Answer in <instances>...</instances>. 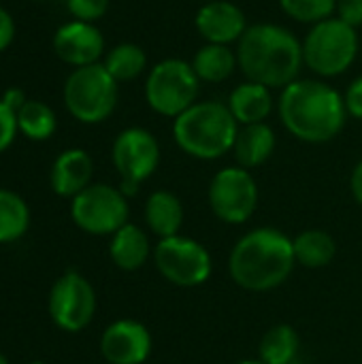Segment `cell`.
I'll return each instance as SVG.
<instances>
[{"instance_id": "1", "label": "cell", "mask_w": 362, "mask_h": 364, "mask_svg": "<svg viewBox=\"0 0 362 364\" xmlns=\"http://www.w3.org/2000/svg\"><path fill=\"white\" fill-rule=\"evenodd\" d=\"M277 113L294 139L312 145L333 141L350 117L344 94L322 79H297L284 87Z\"/></svg>"}, {"instance_id": "2", "label": "cell", "mask_w": 362, "mask_h": 364, "mask_svg": "<svg viewBox=\"0 0 362 364\" xmlns=\"http://www.w3.org/2000/svg\"><path fill=\"white\" fill-rule=\"evenodd\" d=\"M237 62L247 81L284 90L299 79L303 68V43L280 23L247 26L237 43Z\"/></svg>"}, {"instance_id": "3", "label": "cell", "mask_w": 362, "mask_h": 364, "mask_svg": "<svg viewBox=\"0 0 362 364\" xmlns=\"http://www.w3.org/2000/svg\"><path fill=\"white\" fill-rule=\"evenodd\" d=\"M297 267L292 239L277 228L262 226L245 232L233 247L228 273L247 292H269L288 282Z\"/></svg>"}, {"instance_id": "4", "label": "cell", "mask_w": 362, "mask_h": 364, "mask_svg": "<svg viewBox=\"0 0 362 364\" xmlns=\"http://www.w3.org/2000/svg\"><path fill=\"white\" fill-rule=\"evenodd\" d=\"M239 124L226 102L196 100L188 111L173 119L177 147L196 160H218L233 151Z\"/></svg>"}, {"instance_id": "5", "label": "cell", "mask_w": 362, "mask_h": 364, "mask_svg": "<svg viewBox=\"0 0 362 364\" xmlns=\"http://www.w3.org/2000/svg\"><path fill=\"white\" fill-rule=\"evenodd\" d=\"M358 49L361 41L356 28L339 17H329L314 23L303 38V62L316 75L333 79L356 62Z\"/></svg>"}, {"instance_id": "6", "label": "cell", "mask_w": 362, "mask_h": 364, "mask_svg": "<svg viewBox=\"0 0 362 364\" xmlns=\"http://www.w3.org/2000/svg\"><path fill=\"white\" fill-rule=\"evenodd\" d=\"M119 83L102 62L75 68L64 81L66 111L81 124H100L117 107Z\"/></svg>"}, {"instance_id": "7", "label": "cell", "mask_w": 362, "mask_h": 364, "mask_svg": "<svg viewBox=\"0 0 362 364\" xmlns=\"http://www.w3.org/2000/svg\"><path fill=\"white\" fill-rule=\"evenodd\" d=\"M201 92V79L190 62L166 58L151 66L145 79V100L149 109L162 117H179L188 111Z\"/></svg>"}, {"instance_id": "8", "label": "cell", "mask_w": 362, "mask_h": 364, "mask_svg": "<svg viewBox=\"0 0 362 364\" xmlns=\"http://www.w3.org/2000/svg\"><path fill=\"white\" fill-rule=\"evenodd\" d=\"M113 166L119 175L122 194L134 196L145 179H149L160 164V143L158 139L139 126L122 130L111 149Z\"/></svg>"}, {"instance_id": "9", "label": "cell", "mask_w": 362, "mask_h": 364, "mask_svg": "<svg viewBox=\"0 0 362 364\" xmlns=\"http://www.w3.org/2000/svg\"><path fill=\"white\" fill-rule=\"evenodd\" d=\"M154 264L169 284L179 288L203 286L213 271V260L207 247L181 235L158 241L154 247Z\"/></svg>"}, {"instance_id": "10", "label": "cell", "mask_w": 362, "mask_h": 364, "mask_svg": "<svg viewBox=\"0 0 362 364\" xmlns=\"http://www.w3.org/2000/svg\"><path fill=\"white\" fill-rule=\"evenodd\" d=\"M70 218L87 235H115L128 224V198L119 188L92 183L70 200Z\"/></svg>"}, {"instance_id": "11", "label": "cell", "mask_w": 362, "mask_h": 364, "mask_svg": "<svg viewBox=\"0 0 362 364\" xmlns=\"http://www.w3.org/2000/svg\"><path fill=\"white\" fill-rule=\"evenodd\" d=\"M207 200L220 222L245 224L258 207V183L247 168L226 166L213 175Z\"/></svg>"}, {"instance_id": "12", "label": "cell", "mask_w": 362, "mask_h": 364, "mask_svg": "<svg viewBox=\"0 0 362 364\" xmlns=\"http://www.w3.org/2000/svg\"><path fill=\"white\" fill-rule=\"evenodd\" d=\"M96 314V292L92 284L70 271L55 279L49 292V316L66 333L83 331Z\"/></svg>"}, {"instance_id": "13", "label": "cell", "mask_w": 362, "mask_h": 364, "mask_svg": "<svg viewBox=\"0 0 362 364\" xmlns=\"http://www.w3.org/2000/svg\"><path fill=\"white\" fill-rule=\"evenodd\" d=\"M100 352L109 364H143L151 354V335L137 320H117L102 333Z\"/></svg>"}, {"instance_id": "14", "label": "cell", "mask_w": 362, "mask_h": 364, "mask_svg": "<svg viewBox=\"0 0 362 364\" xmlns=\"http://www.w3.org/2000/svg\"><path fill=\"white\" fill-rule=\"evenodd\" d=\"M53 51L62 62H66L75 68L90 66L102 58L105 36L94 23L73 19L55 30Z\"/></svg>"}, {"instance_id": "15", "label": "cell", "mask_w": 362, "mask_h": 364, "mask_svg": "<svg viewBox=\"0 0 362 364\" xmlns=\"http://www.w3.org/2000/svg\"><path fill=\"white\" fill-rule=\"evenodd\" d=\"M194 26L205 43L213 45H230L239 43L243 32L247 30V19L241 6L230 0H209L205 2L196 17Z\"/></svg>"}, {"instance_id": "16", "label": "cell", "mask_w": 362, "mask_h": 364, "mask_svg": "<svg viewBox=\"0 0 362 364\" xmlns=\"http://www.w3.org/2000/svg\"><path fill=\"white\" fill-rule=\"evenodd\" d=\"M94 162L83 149H66L62 151L51 166V190L58 196L75 198L87 186H92Z\"/></svg>"}, {"instance_id": "17", "label": "cell", "mask_w": 362, "mask_h": 364, "mask_svg": "<svg viewBox=\"0 0 362 364\" xmlns=\"http://www.w3.org/2000/svg\"><path fill=\"white\" fill-rule=\"evenodd\" d=\"M226 105L239 126H250L267 122V117L273 113L275 100L273 90H269L267 85L245 81L230 92Z\"/></svg>"}, {"instance_id": "18", "label": "cell", "mask_w": 362, "mask_h": 364, "mask_svg": "<svg viewBox=\"0 0 362 364\" xmlns=\"http://www.w3.org/2000/svg\"><path fill=\"white\" fill-rule=\"evenodd\" d=\"M275 145H277V136L267 122L239 126V132L233 145L237 166H243L247 171L262 166L273 156Z\"/></svg>"}, {"instance_id": "19", "label": "cell", "mask_w": 362, "mask_h": 364, "mask_svg": "<svg viewBox=\"0 0 362 364\" xmlns=\"http://www.w3.org/2000/svg\"><path fill=\"white\" fill-rule=\"evenodd\" d=\"M145 224L158 239L179 235L183 226V205L177 194L169 190H156L145 200Z\"/></svg>"}, {"instance_id": "20", "label": "cell", "mask_w": 362, "mask_h": 364, "mask_svg": "<svg viewBox=\"0 0 362 364\" xmlns=\"http://www.w3.org/2000/svg\"><path fill=\"white\" fill-rule=\"evenodd\" d=\"M109 256L117 269L137 271L149 260V256H154V252L145 230L128 222L115 235H111Z\"/></svg>"}, {"instance_id": "21", "label": "cell", "mask_w": 362, "mask_h": 364, "mask_svg": "<svg viewBox=\"0 0 362 364\" xmlns=\"http://www.w3.org/2000/svg\"><path fill=\"white\" fill-rule=\"evenodd\" d=\"M192 68L201 83H222L226 81L235 68H239L237 51L230 49V45H213L205 43L192 58Z\"/></svg>"}, {"instance_id": "22", "label": "cell", "mask_w": 362, "mask_h": 364, "mask_svg": "<svg viewBox=\"0 0 362 364\" xmlns=\"http://www.w3.org/2000/svg\"><path fill=\"white\" fill-rule=\"evenodd\" d=\"M292 247H294L297 264L305 269H324L335 260L337 254L335 239L320 228H309L299 232L292 239Z\"/></svg>"}, {"instance_id": "23", "label": "cell", "mask_w": 362, "mask_h": 364, "mask_svg": "<svg viewBox=\"0 0 362 364\" xmlns=\"http://www.w3.org/2000/svg\"><path fill=\"white\" fill-rule=\"evenodd\" d=\"M301 339L290 324L271 326L258 346V358L265 364H292L299 360Z\"/></svg>"}, {"instance_id": "24", "label": "cell", "mask_w": 362, "mask_h": 364, "mask_svg": "<svg viewBox=\"0 0 362 364\" xmlns=\"http://www.w3.org/2000/svg\"><path fill=\"white\" fill-rule=\"evenodd\" d=\"M102 64L117 83H124V81H132L145 73L147 55H145L143 47H139L137 43H119L107 51Z\"/></svg>"}, {"instance_id": "25", "label": "cell", "mask_w": 362, "mask_h": 364, "mask_svg": "<svg viewBox=\"0 0 362 364\" xmlns=\"http://www.w3.org/2000/svg\"><path fill=\"white\" fill-rule=\"evenodd\" d=\"M30 226V209L26 200L0 188V243H13L26 235Z\"/></svg>"}, {"instance_id": "26", "label": "cell", "mask_w": 362, "mask_h": 364, "mask_svg": "<svg viewBox=\"0 0 362 364\" xmlns=\"http://www.w3.org/2000/svg\"><path fill=\"white\" fill-rule=\"evenodd\" d=\"M17 128L30 141H47L58 128V117L49 105L41 100H28L17 111Z\"/></svg>"}, {"instance_id": "27", "label": "cell", "mask_w": 362, "mask_h": 364, "mask_svg": "<svg viewBox=\"0 0 362 364\" xmlns=\"http://www.w3.org/2000/svg\"><path fill=\"white\" fill-rule=\"evenodd\" d=\"M282 11L299 23H318L337 11V0H277Z\"/></svg>"}, {"instance_id": "28", "label": "cell", "mask_w": 362, "mask_h": 364, "mask_svg": "<svg viewBox=\"0 0 362 364\" xmlns=\"http://www.w3.org/2000/svg\"><path fill=\"white\" fill-rule=\"evenodd\" d=\"M109 2L111 0H66V6L75 19L94 23L96 19H100L107 13Z\"/></svg>"}, {"instance_id": "29", "label": "cell", "mask_w": 362, "mask_h": 364, "mask_svg": "<svg viewBox=\"0 0 362 364\" xmlns=\"http://www.w3.org/2000/svg\"><path fill=\"white\" fill-rule=\"evenodd\" d=\"M17 132H19V128H17V113L11 111L0 100V154L6 151L13 145Z\"/></svg>"}, {"instance_id": "30", "label": "cell", "mask_w": 362, "mask_h": 364, "mask_svg": "<svg viewBox=\"0 0 362 364\" xmlns=\"http://www.w3.org/2000/svg\"><path fill=\"white\" fill-rule=\"evenodd\" d=\"M344 102H346V111L350 117L362 119V75L356 77L344 92Z\"/></svg>"}, {"instance_id": "31", "label": "cell", "mask_w": 362, "mask_h": 364, "mask_svg": "<svg viewBox=\"0 0 362 364\" xmlns=\"http://www.w3.org/2000/svg\"><path fill=\"white\" fill-rule=\"evenodd\" d=\"M337 17L352 28L362 26V0H337Z\"/></svg>"}, {"instance_id": "32", "label": "cell", "mask_w": 362, "mask_h": 364, "mask_svg": "<svg viewBox=\"0 0 362 364\" xmlns=\"http://www.w3.org/2000/svg\"><path fill=\"white\" fill-rule=\"evenodd\" d=\"M15 38V21L11 17V13L0 6V51H4Z\"/></svg>"}, {"instance_id": "33", "label": "cell", "mask_w": 362, "mask_h": 364, "mask_svg": "<svg viewBox=\"0 0 362 364\" xmlns=\"http://www.w3.org/2000/svg\"><path fill=\"white\" fill-rule=\"evenodd\" d=\"M0 100H2L11 111H15V113H17V111H19V109L30 100V98L26 96V92H23L21 87H9V90H4V94H2V98H0Z\"/></svg>"}, {"instance_id": "34", "label": "cell", "mask_w": 362, "mask_h": 364, "mask_svg": "<svg viewBox=\"0 0 362 364\" xmlns=\"http://www.w3.org/2000/svg\"><path fill=\"white\" fill-rule=\"evenodd\" d=\"M350 190H352V196L354 200L362 207V160L354 166L352 171V177H350Z\"/></svg>"}, {"instance_id": "35", "label": "cell", "mask_w": 362, "mask_h": 364, "mask_svg": "<svg viewBox=\"0 0 362 364\" xmlns=\"http://www.w3.org/2000/svg\"><path fill=\"white\" fill-rule=\"evenodd\" d=\"M237 364H265L260 358H256V360H241V363H237Z\"/></svg>"}, {"instance_id": "36", "label": "cell", "mask_w": 362, "mask_h": 364, "mask_svg": "<svg viewBox=\"0 0 362 364\" xmlns=\"http://www.w3.org/2000/svg\"><path fill=\"white\" fill-rule=\"evenodd\" d=\"M0 364H9V360H6V358H4L2 354H0Z\"/></svg>"}, {"instance_id": "37", "label": "cell", "mask_w": 362, "mask_h": 364, "mask_svg": "<svg viewBox=\"0 0 362 364\" xmlns=\"http://www.w3.org/2000/svg\"><path fill=\"white\" fill-rule=\"evenodd\" d=\"M30 364H43V363H30Z\"/></svg>"}, {"instance_id": "38", "label": "cell", "mask_w": 362, "mask_h": 364, "mask_svg": "<svg viewBox=\"0 0 362 364\" xmlns=\"http://www.w3.org/2000/svg\"><path fill=\"white\" fill-rule=\"evenodd\" d=\"M205 2H209V0H205Z\"/></svg>"}]
</instances>
